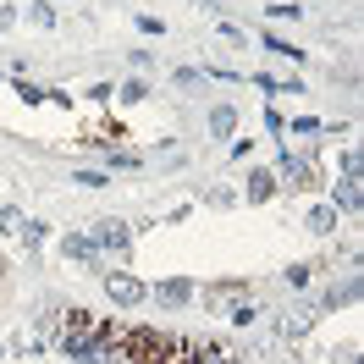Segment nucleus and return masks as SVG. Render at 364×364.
Instances as JSON below:
<instances>
[{"mask_svg": "<svg viewBox=\"0 0 364 364\" xmlns=\"http://www.w3.org/2000/svg\"><path fill=\"white\" fill-rule=\"evenodd\" d=\"M105 293H111L122 309H133V304H144V298H149V287H144L138 276H127V271H111V276H105Z\"/></svg>", "mask_w": 364, "mask_h": 364, "instance_id": "f257e3e1", "label": "nucleus"}, {"mask_svg": "<svg viewBox=\"0 0 364 364\" xmlns=\"http://www.w3.org/2000/svg\"><path fill=\"white\" fill-rule=\"evenodd\" d=\"M127 237H133V232H127V221H100V232H94V249H127Z\"/></svg>", "mask_w": 364, "mask_h": 364, "instance_id": "f03ea898", "label": "nucleus"}, {"mask_svg": "<svg viewBox=\"0 0 364 364\" xmlns=\"http://www.w3.org/2000/svg\"><path fill=\"white\" fill-rule=\"evenodd\" d=\"M155 298L160 304H188V298H193V282H160Z\"/></svg>", "mask_w": 364, "mask_h": 364, "instance_id": "7ed1b4c3", "label": "nucleus"}, {"mask_svg": "<svg viewBox=\"0 0 364 364\" xmlns=\"http://www.w3.org/2000/svg\"><path fill=\"white\" fill-rule=\"evenodd\" d=\"M271 193H276V177L271 171H254L249 177V199H271Z\"/></svg>", "mask_w": 364, "mask_h": 364, "instance_id": "20e7f679", "label": "nucleus"}, {"mask_svg": "<svg viewBox=\"0 0 364 364\" xmlns=\"http://www.w3.org/2000/svg\"><path fill=\"white\" fill-rule=\"evenodd\" d=\"M61 254H67V259H94V237H67Z\"/></svg>", "mask_w": 364, "mask_h": 364, "instance_id": "39448f33", "label": "nucleus"}, {"mask_svg": "<svg viewBox=\"0 0 364 364\" xmlns=\"http://www.w3.org/2000/svg\"><path fill=\"white\" fill-rule=\"evenodd\" d=\"M282 171L293 177V188H309V166L304 160H293V155H282Z\"/></svg>", "mask_w": 364, "mask_h": 364, "instance_id": "423d86ee", "label": "nucleus"}, {"mask_svg": "<svg viewBox=\"0 0 364 364\" xmlns=\"http://www.w3.org/2000/svg\"><path fill=\"white\" fill-rule=\"evenodd\" d=\"M337 205L342 210H359V188H353V182H342V188H337Z\"/></svg>", "mask_w": 364, "mask_h": 364, "instance_id": "0eeeda50", "label": "nucleus"}, {"mask_svg": "<svg viewBox=\"0 0 364 364\" xmlns=\"http://www.w3.org/2000/svg\"><path fill=\"white\" fill-rule=\"evenodd\" d=\"M0 232H23V210H0Z\"/></svg>", "mask_w": 364, "mask_h": 364, "instance_id": "6e6552de", "label": "nucleus"}, {"mask_svg": "<svg viewBox=\"0 0 364 364\" xmlns=\"http://www.w3.org/2000/svg\"><path fill=\"white\" fill-rule=\"evenodd\" d=\"M309 227H315V232H331V227H337V215H331V210H315V215H309Z\"/></svg>", "mask_w": 364, "mask_h": 364, "instance_id": "1a4fd4ad", "label": "nucleus"}, {"mask_svg": "<svg viewBox=\"0 0 364 364\" xmlns=\"http://www.w3.org/2000/svg\"><path fill=\"white\" fill-rule=\"evenodd\" d=\"M227 320H237V326H249V320H254V304H232V309H227Z\"/></svg>", "mask_w": 364, "mask_h": 364, "instance_id": "9d476101", "label": "nucleus"}]
</instances>
